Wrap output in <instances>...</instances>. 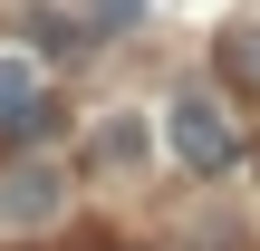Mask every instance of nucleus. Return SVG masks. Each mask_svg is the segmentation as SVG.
<instances>
[{"instance_id": "obj_1", "label": "nucleus", "mask_w": 260, "mask_h": 251, "mask_svg": "<svg viewBox=\"0 0 260 251\" xmlns=\"http://www.w3.org/2000/svg\"><path fill=\"white\" fill-rule=\"evenodd\" d=\"M164 145H174L193 174H232V155H241V135H232V116H222L212 97H174V106H164Z\"/></svg>"}, {"instance_id": "obj_2", "label": "nucleus", "mask_w": 260, "mask_h": 251, "mask_svg": "<svg viewBox=\"0 0 260 251\" xmlns=\"http://www.w3.org/2000/svg\"><path fill=\"white\" fill-rule=\"evenodd\" d=\"M58 203H68V184H58L48 164H19V174L0 184V213H10V222H48Z\"/></svg>"}, {"instance_id": "obj_3", "label": "nucleus", "mask_w": 260, "mask_h": 251, "mask_svg": "<svg viewBox=\"0 0 260 251\" xmlns=\"http://www.w3.org/2000/svg\"><path fill=\"white\" fill-rule=\"evenodd\" d=\"M29 106H39V68L29 58H0V126H19Z\"/></svg>"}, {"instance_id": "obj_4", "label": "nucleus", "mask_w": 260, "mask_h": 251, "mask_svg": "<svg viewBox=\"0 0 260 251\" xmlns=\"http://www.w3.org/2000/svg\"><path fill=\"white\" fill-rule=\"evenodd\" d=\"M29 39H39V48H48V58H77V48H87V39H77V29H68V19H58V10H39V19H29Z\"/></svg>"}, {"instance_id": "obj_5", "label": "nucleus", "mask_w": 260, "mask_h": 251, "mask_svg": "<svg viewBox=\"0 0 260 251\" xmlns=\"http://www.w3.org/2000/svg\"><path fill=\"white\" fill-rule=\"evenodd\" d=\"M96 155H106V164H135V155H145V135H135V126H106V135H96Z\"/></svg>"}, {"instance_id": "obj_6", "label": "nucleus", "mask_w": 260, "mask_h": 251, "mask_svg": "<svg viewBox=\"0 0 260 251\" xmlns=\"http://www.w3.org/2000/svg\"><path fill=\"white\" fill-rule=\"evenodd\" d=\"M87 19H96V29H135V19H145V0H87Z\"/></svg>"}, {"instance_id": "obj_7", "label": "nucleus", "mask_w": 260, "mask_h": 251, "mask_svg": "<svg viewBox=\"0 0 260 251\" xmlns=\"http://www.w3.org/2000/svg\"><path fill=\"white\" fill-rule=\"evenodd\" d=\"M232 68H241V77H260V29H232Z\"/></svg>"}]
</instances>
